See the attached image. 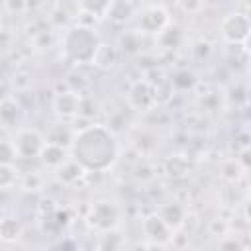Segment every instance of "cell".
Wrapping results in <instances>:
<instances>
[{
  "instance_id": "6da1fadb",
  "label": "cell",
  "mask_w": 251,
  "mask_h": 251,
  "mask_svg": "<svg viewBox=\"0 0 251 251\" xmlns=\"http://www.w3.org/2000/svg\"><path fill=\"white\" fill-rule=\"evenodd\" d=\"M69 153L71 159L76 161L84 171L104 173L118 161L120 141L110 127L102 124H90L73 133Z\"/></svg>"
},
{
  "instance_id": "7a4b0ae2",
  "label": "cell",
  "mask_w": 251,
  "mask_h": 251,
  "mask_svg": "<svg viewBox=\"0 0 251 251\" xmlns=\"http://www.w3.org/2000/svg\"><path fill=\"white\" fill-rule=\"evenodd\" d=\"M102 47L100 35L94 27L86 24H76L69 27L61 37V57L69 65H90Z\"/></svg>"
},
{
  "instance_id": "3957f363",
  "label": "cell",
  "mask_w": 251,
  "mask_h": 251,
  "mask_svg": "<svg viewBox=\"0 0 251 251\" xmlns=\"http://www.w3.org/2000/svg\"><path fill=\"white\" fill-rule=\"evenodd\" d=\"M86 224L96 231L116 229L120 224V208L110 200H96L88 208Z\"/></svg>"
},
{
  "instance_id": "277c9868",
  "label": "cell",
  "mask_w": 251,
  "mask_h": 251,
  "mask_svg": "<svg viewBox=\"0 0 251 251\" xmlns=\"http://www.w3.org/2000/svg\"><path fill=\"white\" fill-rule=\"evenodd\" d=\"M12 143H14L18 159H35L41 155L47 143V137L35 127H22L12 137Z\"/></svg>"
},
{
  "instance_id": "5b68a950",
  "label": "cell",
  "mask_w": 251,
  "mask_h": 251,
  "mask_svg": "<svg viewBox=\"0 0 251 251\" xmlns=\"http://www.w3.org/2000/svg\"><path fill=\"white\" fill-rule=\"evenodd\" d=\"M251 31V20L245 12H229L220 22V33L227 43L243 45Z\"/></svg>"
},
{
  "instance_id": "8992f818",
  "label": "cell",
  "mask_w": 251,
  "mask_h": 251,
  "mask_svg": "<svg viewBox=\"0 0 251 251\" xmlns=\"http://www.w3.org/2000/svg\"><path fill=\"white\" fill-rule=\"evenodd\" d=\"M137 24H139V29L143 33H157L159 35L171 24V18H169V12L165 6L151 4V6H145L139 10Z\"/></svg>"
},
{
  "instance_id": "52a82bcc",
  "label": "cell",
  "mask_w": 251,
  "mask_h": 251,
  "mask_svg": "<svg viewBox=\"0 0 251 251\" xmlns=\"http://www.w3.org/2000/svg\"><path fill=\"white\" fill-rule=\"evenodd\" d=\"M143 233L147 235V239L151 243H159V245H165V243H169L175 237L173 235L175 231L159 218L157 212L145 216V220H143Z\"/></svg>"
},
{
  "instance_id": "ba28073f",
  "label": "cell",
  "mask_w": 251,
  "mask_h": 251,
  "mask_svg": "<svg viewBox=\"0 0 251 251\" xmlns=\"http://www.w3.org/2000/svg\"><path fill=\"white\" fill-rule=\"evenodd\" d=\"M53 108L59 116L63 118H73L76 114H80L82 110V98L78 92L75 90H67V92H59L53 100Z\"/></svg>"
},
{
  "instance_id": "9c48e42d",
  "label": "cell",
  "mask_w": 251,
  "mask_h": 251,
  "mask_svg": "<svg viewBox=\"0 0 251 251\" xmlns=\"http://www.w3.org/2000/svg\"><path fill=\"white\" fill-rule=\"evenodd\" d=\"M157 214L173 231L178 229L186 220V208L182 204H178V202H169V204L161 206Z\"/></svg>"
},
{
  "instance_id": "30bf717a",
  "label": "cell",
  "mask_w": 251,
  "mask_h": 251,
  "mask_svg": "<svg viewBox=\"0 0 251 251\" xmlns=\"http://www.w3.org/2000/svg\"><path fill=\"white\" fill-rule=\"evenodd\" d=\"M135 10H137L135 4L124 2V0H116V2H108L104 16H106L108 20L116 22V24H124V22H127L131 16H135Z\"/></svg>"
},
{
  "instance_id": "8fae6325",
  "label": "cell",
  "mask_w": 251,
  "mask_h": 251,
  "mask_svg": "<svg viewBox=\"0 0 251 251\" xmlns=\"http://www.w3.org/2000/svg\"><path fill=\"white\" fill-rule=\"evenodd\" d=\"M153 92H155V90L151 88V84L139 80V82H135V84L131 86V90H129V100H131V104H133L135 108H149V106L155 102V98H157Z\"/></svg>"
},
{
  "instance_id": "7c38bea8",
  "label": "cell",
  "mask_w": 251,
  "mask_h": 251,
  "mask_svg": "<svg viewBox=\"0 0 251 251\" xmlns=\"http://www.w3.org/2000/svg\"><path fill=\"white\" fill-rule=\"evenodd\" d=\"M126 245V237L116 229L100 231L98 241H96V251H122Z\"/></svg>"
},
{
  "instance_id": "4fadbf2b",
  "label": "cell",
  "mask_w": 251,
  "mask_h": 251,
  "mask_svg": "<svg viewBox=\"0 0 251 251\" xmlns=\"http://www.w3.org/2000/svg\"><path fill=\"white\" fill-rule=\"evenodd\" d=\"M39 159L47 165V167H55V169H59L69 157H67V149L63 147V145H57V143H45V147H43V151H41V155H39Z\"/></svg>"
},
{
  "instance_id": "5bb4252c",
  "label": "cell",
  "mask_w": 251,
  "mask_h": 251,
  "mask_svg": "<svg viewBox=\"0 0 251 251\" xmlns=\"http://www.w3.org/2000/svg\"><path fill=\"white\" fill-rule=\"evenodd\" d=\"M84 169L76 163V161H73L71 157L57 169V178L63 182V184H75L76 180H80L82 176H84Z\"/></svg>"
},
{
  "instance_id": "9a60e30c",
  "label": "cell",
  "mask_w": 251,
  "mask_h": 251,
  "mask_svg": "<svg viewBox=\"0 0 251 251\" xmlns=\"http://www.w3.org/2000/svg\"><path fill=\"white\" fill-rule=\"evenodd\" d=\"M20 116H22V110L18 106L16 100L12 98H4L0 102V124L4 127H12L14 124L20 122Z\"/></svg>"
},
{
  "instance_id": "2e32d148",
  "label": "cell",
  "mask_w": 251,
  "mask_h": 251,
  "mask_svg": "<svg viewBox=\"0 0 251 251\" xmlns=\"http://www.w3.org/2000/svg\"><path fill=\"white\" fill-rule=\"evenodd\" d=\"M22 233V226L16 218H2L0 220V239L4 241H16Z\"/></svg>"
},
{
  "instance_id": "e0dca14e",
  "label": "cell",
  "mask_w": 251,
  "mask_h": 251,
  "mask_svg": "<svg viewBox=\"0 0 251 251\" xmlns=\"http://www.w3.org/2000/svg\"><path fill=\"white\" fill-rule=\"evenodd\" d=\"M18 180V171L14 165H0V190L14 186Z\"/></svg>"
},
{
  "instance_id": "ac0fdd59",
  "label": "cell",
  "mask_w": 251,
  "mask_h": 251,
  "mask_svg": "<svg viewBox=\"0 0 251 251\" xmlns=\"http://www.w3.org/2000/svg\"><path fill=\"white\" fill-rule=\"evenodd\" d=\"M18 159L12 139H0V165H14Z\"/></svg>"
},
{
  "instance_id": "d6986e66",
  "label": "cell",
  "mask_w": 251,
  "mask_h": 251,
  "mask_svg": "<svg viewBox=\"0 0 251 251\" xmlns=\"http://www.w3.org/2000/svg\"><path fill=\"white\" fill-rule=\"evenodd\" d=\"M241 251H249V249H247V247H243V249H241Z\"/></svg>"
},
{
  "instance_id": "ffe728a7",
  "label": "cell",
  "mask_w": 251,
  "mask_h": 251,
  "mask_svg": "<svg viewBox=\"0 0 251 251\" xmlns=\"http://www.w3.org/2000/svg\"><path fill=\"white\" fill-rule=\"evenodd\" d=\"M0 251H4V249H2V247H0Z\"/></svg>"
}]
</instances>
